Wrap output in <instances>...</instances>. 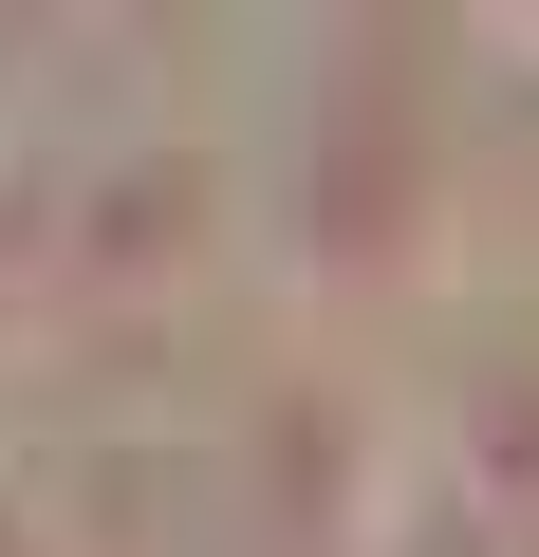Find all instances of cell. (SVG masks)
<instances>
[{"mask_svg": "<svg viewBox=\"0 0 539 557\" xmlns=\"http://www.w3.org/2000/svg\"><path fill=\"white\" fill-rule=\"evenodd\" d=\"M205 168H112L94 186V223H57V260L94 278V298H149V278H205Z\"/></svg>", "mask_w": 539, "mask_h": 557, "instance_id": "obj_1", "label": "cell"}, {"mask_svg": "<svg viewBox=\"0 0 539 557\" xmlns=\"http://www.w3.org/2000/svg\"><path fill=\"white\" fill-rule=\"evenodd\" d=\"M465 557H539V391L465 428Z\"/></svg>", "mask_w": 539, "mask_h": 557, "instance_id": "obj_2", "label": "cell"}]
</instances>
